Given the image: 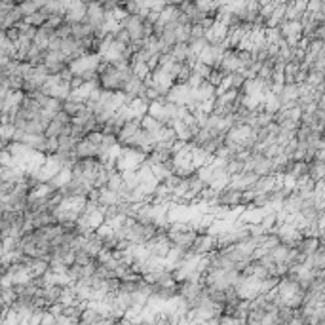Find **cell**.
<instances>
[{"label":"cell","mask_w":325,"mask_h":325,"mask_svg":"<svg viewBox=\"0 0 325 325\" xmlns=\"http://www.w3.org/2000/svg\"><path fill=\"white\" fill-rule=\"evenodd\" d=\"M105 211H103V207L99 204H95V202H88L86 209L80 213L78 221H76V228H78L80 234H90V232H95L101 225H105Z\"/></svg>","instance_id":"cell-1"},{"label":"cell","mask_w":325,"mask_h":325,"mask_svg":"<svg viewBox=\"0 0 325 325\" xmlns=\"http://www.w3.org/2000/svg\"><path fill=\"white\" fill-rule=\"evenodd\" d=\"M238 268H209L204 276V284L207 287H215V289H228L234 287L236 281L240 279Z\"/></svg>","instance_id":"cell-2"},{"label":"cell","mask_w":325,"mask_h":325,"mask_svg":"<svg viewBox=\"0 0 325 325\" xmlns=\"http://www.w3.org/2000/svg\"><path fill=\"white\" fill-rule=\"evenodd\" d=\"M148 153L143 148H133V146H124L122 153H120L118 160H116V169L118 171H135L139 169L143 164L146 162Z\"/></svg>","instance_id":"cell-3"},{"label":"cell","mask_w":325,"mask_h":325,"mask_svg":"<svg viewBox=\"0 0 325 325\" xmlns=\"http://www.w3.org/2000/svg\"><path fill=\"white\" fill-rule=\"evenodd\" d=\"M175 74L169 73V71H166V69H162V67H156L154 69V73H150V76L146 78V84L148 86L156 88L164 97H166V93L171 90V86L175 84Z\"/></svg>","instance_id":"cell-4"},{"label":"cell","mask_w":325,"mask_h":325,"mask_svg":"<svg viewBox=\"0 0 325 325\" xmlns=\"http://www.w3.org/2000/svg\"><path fill=\"white\" fill-rule=\"evenodd\" d=\"M166 99L181 106H188L192 101V88L188 86L186 82H175L171 90L166 93Z\"/></svg>","instance_id":"cell-5"},{"label":"cell","mask_w":325,"mask_h":325,"mask_svg":"<svg viewBox=\"0 0 325 325\" xmlns=\"http://www.w3.org/2000/svg\"><path fill=\"white\" fill-rule=\"evenodd\" d=\"M99 55H80L71 63V71L74 73V76H84L88 73H95L99 71Z\"/></svg>","instance_id":"cell-6"},{"label":"cell","mask_w":325,"mask_h":325,"mask_svg":"<svg viewBox=\"0 0 325 325\" xmlns=\"http://www.w3.org/2000/svg\"><path fill=\"white\" fill-rule=\"evenodd\" d=\"M215 249H219V242H217V236H213L206 230V232H198L196 240H194L190 251L196 253V255H209Z\"/></svg>","instance_id":"cell-7"},{"label":"cell","mask_w":325,"mask_h":325,"mask_svg":"<svg viewBox=\"0 0 325 325\" xmlns=\"http://www.w3.org/2000/svg\"><path fill=\"white\" fill-rule=\"evenodd\" d=\"M244 202H246V198H244V190H240V188H234V186H226V188H223L219 192V204L223 207H230V209H234V207L238 206H244Z\"/></svg>","instance_id":"cell-8"},{"label":"cell","mask_w":325,"mask_h":325,"mask_svg":"<svg viewBox=\"0 0 325 325\" xmlns=\"http://www.w3.org/2000/svg\"><path fill=\"white\" fill-rule=\"evenodd\" d=\"M167 236L173 242V246L183 247V249H190L196 236H198V230L188 228V230H179V232H167Z\"/></svg>","instance_id":"cell-9"},{"label":"cell","mask_w":325,"mask_h":325,"mask_svg":"<svg viewBox=\"0 0 325 325\" xmlns=\"http://www.w3.org/2000/svg\"><path fill=\"white\" fill-rule=\"evenodd\" d=\"M71 181H73V166H65L52 181H50V185H52L55 190H61V188L69 185Z\"/></svg>","instance_id":"cell-10"},{"label":"cell","mask_w":325,"mask_h":325,"mask_svg":"<svg viewBox=\"0 0 325 325\" xmlns=\"http://www.w3.org/2000/svg\"><path fill=\"white\" fill-rule=\"evenodd\" d=\"M141 126L145 127V132H148L150 135H154V139L160 135V132L166 127V124H162L158 118H154L153 114H146L145 118L141 120Z\"/></svg>","instance_id":"cell-11"},{"label":"cell","mask_w":325,"mask_h":325,"mask_svg":"<svg viewBox=\"0 0 325 325\" xmlns=\"http://www.w3.org/2000/svg\"><path fill=\"white\" fill-rule=\"evenodd\" d=\"M82 109H84V103H78V101H73V99L63 101V111H65L67 114H71L73 118L82 111Z\"/></svg>","instance_id":"cell-12"}]
</instances>
